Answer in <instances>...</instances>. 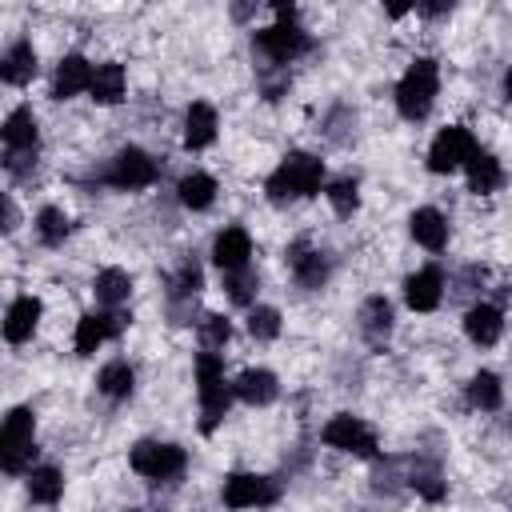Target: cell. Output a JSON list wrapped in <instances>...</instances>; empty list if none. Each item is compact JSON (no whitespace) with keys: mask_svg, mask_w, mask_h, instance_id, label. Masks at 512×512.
I'll list each match as a JSON object with an SVG mask.
<instances>
[{"mask_svg":"<svg viewBox=\"0 0 512 512\" xmlns=\"http://www.w3.org/2000/svg\"><path fill=\"white\" fill-rule=\"evenodd\" d=\"M104 180H108L112 188H120V192L148 188V184L156 180V160H152L148 152H140V148H124V152H116V160L108 164Z\"/></svg>","mask_w":512,"mask_h":512,"instance_id":"cell-8","label":"cell"},{"mask_svg":"<svg viewBox=\"0 0 512 512\" xmlns=\"http://www.w3.org/2000/svg\"><path fill=\"white\" fill-rule=\"evenodd\" d=\"M504 400V388H500V376L496 372H476L468 380V404L480 408V412H496Z\"/></svg>","mask_w":512,"mask_h":512,"instance_id":"cell-29","label":"cell"},{"mask_svg":"<svg viewBox=\"0 0 512 512\" xmlns=\"http://www.w3.org/2000/svg\"><path fill=\"white\" fill-rule=\"evenodd\" d=\"M224 288L236 304H248L252 292H256V272L252 268H240V272H224Z\"/></svg>","mask_w":512,"mask_h":512,"instance_id":"cell-35","label":"cell"},{"mask_svg":"<svg viewBox=\"0 0 512 512\" xmlns=\"http://www.w3.org/2000/svg\"><path fill=\"white\" fill-rule=\"evenodd\" d=\"M96 384H100V392H104V396H112V400H124V396H132V384H136V376H132V368H128L124 360H108V364L100 368Z\"/></svg>","mask_w":512,"mask_h":512,"instance_id":"cell-30","label":"cell"},{"mask_svg":"<svg viewBox=\"0 0 512 512\" xmlns=\"http://www.w3.org/2000/svg\"><path fill=\"white\" fill-rule=\"evenodd\" d=\"M116 332H120V316H116V312H88V316L76 320L72 344H76L80 356H92V352H96L104 340H112Z\"/></svg>","mask_w":512,"mask_h":512,"instance_id":"cell-13","label":"cell"},{"mask_svg":"<svg viewBox=\"0 0 512 512\" xmlns=\"http://www.w3.org/2000/svg\"><path fill=\"white\" fill-rule=\"evenodd\" d=\"M360 332H364L372 344H380V340L392 332V304H388L384 296H368V300L360 304Z\"/></svg>","mask_w":512,"mask_h":512,"instance_id":"cell-25","label":"cell"},{"mask_svg":"<svg viewBox=\"0 0 512 512\" xmlns=\"http://www.w3.org/2000/svg\"><path fill=\"white\" fill-rule=\"evenodd\" d=\"M196 392H200V428L212 432L224 416H228V400H232V388L224 384V360L216 352H200L196 356Z\"/></svg>","mask_w":512,"mask_h":512,"instance_id":"cell-3","label":"cell"},{"mask_svg":"<svg viewBox=\"0 0 512 512\" xmlns=\"http://www.w3.org/2000/svg\"><path fill=\"white\" fill-rule=\"evenodd\" d=\"M412 488H416L424 500H444V480L436 476V468H420V472H412Z\"/></svg>","mask_w":512,"mask_h":512,"instance_id":"cell-36","label":"cell"},{"mask_svg":"<svg viewBox=\"0 0 512 512\" xmlns=\"http://www.w3.org/2000/svg\"><path fill=\"white\" fill-rule=\"evenodd\" d=\"M408 232H412V240H416L420 248H428V252H440V248L448 244V220H444L436 208H416V212L408 216Z\"/></svg>","mask_w":512,"mask_h":512,"instance_id":"cell-18","label":"cell"},{"mask_svg":"<svg viewBox=\"0 0 512 512\" xmlns=\"http://www.w3.org/2000/svg\"><path fill=\"white\" fill-rule=\"evenodd\" d=\"M324 184V164L308 152H292L280 160V168L268 176V196L276 204L284 200H304V196H316Z\"/></svg>","mask_w":512,"mask_h":512,"instance_id":"cell-1","label":"cell"},{"mask_svg":"<svg viewBox=\"0 0 512 512\" xmlns=\"http://www.w3.org/2000/svg\"><path fill=\"white\" fill-rule=\"evenodd\" d=\"M440 296H444V276H440V268H420V272H412V276L404 280V300H408V308H416V312H432V308L440 304Z\"/></svg>","mask_w":512,"mask_h":512,"instance_id":"cell-14","label":"cell"},{"mask_svg":"<svg viewBox=\"0 0 512 512\" xmlns=\"http://www.w3.org/2000/svg\"><path fill=\"white\" fill-rule=\"evenodd\" d=\"M504 96L512 100V68H508V76H504Z\"/></svg>","mask_w":512,"mask_h":512,"instance_id":"cell-39","label":"cell"},{"mask_svg":"<svg viewBox=\"0 0 512 512\" xmlns=\"http://www.w3.org/2000/svg\"><path fill=\"white\" fill-rule=\"evenodd\" d=\"M40 324V300L36 296H16L8 304V316H4V340L8 344H24Z\"/></svg>","mask_w":512,"mask_h":512,"instance_id":"cell-17","label":"cell"},{"mask_svg":"<svg viewBox=\"0 0 512 512\" xmlns=\"http://www.w3.org/2000/svg\"><path fill=\"white\" fill-rule=\"evenodd\" d=\"M0 136H4V148L16 152V156L36 152V116H32V108H12V112L4 116Z\"/></svg>","mask_w":512,"mask_h":512,"instance_id":"cell-16","label":"cell"},{"mask_svg":"<svg viewBox=\"0 0 512 512\" xmlns=\"http://www.w3.org/2000/svg\"><path fill=\"white\" fill-rule=\"evenodd\" d=\"M464 172H468V188H472L476 196H488V192H496V188L504 184V168H500V160H496L492 152H484V148L472 152V160L464 164Z\"/></svg>","mask_w":512,"mask_h":512,"instance_id":"cell-21","label":"cell"},{"mask_svg":"<svg viewBox=\"0 0 512 512\" xmlns=\"http://www.w3.org/2000/svg\"><path fill=\"white\" fill-rule=\"evenodd\" d=\"M212 260H216L224 272H240V268H248V260H252V236H248L240 224L224 228V232L212 240Z\"/></svg>","mask_w":512,"mask_h":512,"instance_id":"cell-12","label":"cell"},{"mask_svg":"<svg viewBox=\"0 0 512 512\" xmlns=\"http://www.w3.org/2000/svg\"><path fill=\"white\" fill-rule=\"evenodd\" d=\"M248 332H252L256 340H276V332H280V312H276V308H252V312H248Z\"/></svg>","mask_w":512,"mask_h":512,"instance_id":"cell-33","label":"cell"},{"mask_svg":"<svg viewBox=\"0 0 512 512\" xmlns=\"http://www.w3.org/2000/svg\"><path fill=\"white\" fill-rule=\"evenodd\" d=\"M0 76H4V84H24V80L36 76V52H32L28 40H16V44L4 52V60H0Z\"/></svg>","mask_w":512,"mask_h":512,"instance_id":"cell-24","label":"cell"},{"mask_svg":"<svg viewBox=\"0 0 512 512\" xmlns=\"http://www.w3.org/2000/svg\"><path fill=\"white\" fill-rule=\"evenodd\" d=\"M16 228V204L4 196V232H12Z\"/></svg>","mask_w":512,"mask_h":512,"instance_id":"cell-38","label":"cell"},{"mask_svg":"<svg viewBox=\"0 0 512 512\" xmlns=\"http://www.w3.org/2000/svg\"><path fill=\"white\" fill-rule=\"evenodd\" d=\"M228 336H232V324H228L224 316H204V320H200V344H204V352L224 348Z\"/></svg>","mask_w":512,"mask_h":512,"instance_id":"cell-34","label":"cell"},{"mask_svg":"<svg viewBox=\"0 0 512 512\" xmlns=\"http://www.w3.org/2000/svg\"><path fill=\"white\" fill-rule=\"evenodd\" d=\"M28 496H32L36 504H56V500L64 496V476H60V468H52V464L32 468V472H28Z\"/></svg>","mask_w":512,"mask_h":512,"instance_id":"cell-28","label":"cell"},{"mask_svg":"<svg viewBox=\"0 0 512 512\" xmlns=\"http://www.w3.org/2000/svg\"><path fill=\"white\" fill-rule=\"evenodd\" d=\"M176 196H180V204H184V208L204 212V208L216 200V180H212L208 172H188V176L176 184Z\"/></svg>","mask_w":512,"mask_h":512,"instance_id":"cell-26","label":"cell"},{"mask_svg":"<svg viewBox=\"0 0 512 512\" xmlns=\"http://www.w3.org/2000/svg\"><path fill=\"white\" fill-rule=\"evenodd\" d=\"M128 464H132L140 476H148V480H172V476L184 472L188 456H184V448H176V444H164V440H140V444L132 448Z\"/></svg>","mask_w":512,"mask_h":512,"instance_id":"cell-5","label":"cell"},{"mask_svg":"<svg viewBox=\"0 0 512 512\" xmlns=\"http://www.w3.org/2000/svg\"><path fill=\"white\" fill-rule=\"evenodd\" d=\"M328 200H332V208L340 212V216H352L356 212V204H360V188H356V180H332L328 184Z\"/></svg>","mask_w":512,"mask_h":512,"instance_id":"cell-32","label":"cell"},{"mask_svg":"<svg viewBox=\"0 0 512 512\" xmlns=\"http://www.w3.org/2000/svg\"><path fill=\"white\" fill-rule=\"evenodd\" d=\"M92 64L80 56V52H68L60 64H56V76H52V96L56 100H72V96H80V92H88L92 88Z\"/></svg>","mask_w":512,"mask_h":512,"instance_id":"cell-11","label":"cell"},{"mask_svg":"<svg viewBox=\"0 0 512 512\" xmlns=\"http://www.w3.org/2000/svg\"><path fill=\"white\" fill-rule=\"evenodd\" d=\"M216 128H220L216 108L204 104V100H196V104L188 108V116H184V144H188L192 152H196V148H208V144L216 140Z\"/></svg>","mask_w":512,"mask_h":512,"instance_id":"cell-20","label":"cell"},{"mask_svg":"<svg viewBox=\"0 0 512 512\" xmlns=\"http://www.w3.org/2000/svg\"><path fill=\"white\" fill-rule=\"evenodd\" d=\"M124 88H128V80H124V68L120 64H96L92 88H88L96 104H116L124 96Z\"/></svg>","mask_w":512,"mask_h":512,"instance_id":"cell-27","label":"cell"},{"mask_svg":"<svg viewBox=\"0 0 512 512\" xmlns=\"http://www.w3.org/2000/svg\"><path fill=\"white\" fill-rule=\"evenodd\" d=\"M324 444L336 452H352V456H376V432L360 416H348V412L324 424Z\"/></svg>","mask_w":512,"mask_h":512,"instance_id":"cell-7","label":"cell"},{"mask_svg":"<svg viewBox=\"0 0 512 512\" xmlns=\"http://www.w3.org/2000/svg\"><path fill=\"white\" fill-rule=\"evenodd\" d=\"M256 48H260L272 64H292V60L308 48V36H304L292 20H276V24H268L264 32H256Z\"/></svg>","mask_w":512,"mask_h":512,"instance_id":"cell-9","label":"cell"},{"mask_svg":"<svg viewBox=\"0 0 512 512\" xmlns=\"http://www.w3.org/2000/svg\"><path fill=\"white\" fill-rule=\"evenodd\" d=\"M288 264H292V276H296L304 288H320V284L328 280V260H324V252H316V248L296 244V248L288 252Z\"/></svg>","mask_w":512,"mask_h":512,"instance_id":"cell-22","label":"cell"},{"mask_svg":"<svg viewBox=\"0 0 512 512\" xmlns=\"http://www.w3.org/2000/svg\"><path fill=\"white\" fill-rule=\"evenodd\" d=\"M276 500V488L268 476H256V472H232L224 480V504L228 508H260V504H272Z\"/></svg>","mask_w":512,"mask_h":512,"instance_id":"cell-10","label":"cell"},{"mask_svg":"<svg viewBox=\"0 0 512 512\" xmlns=\"http://www.w3.org/2000/svg\"><path fill=\"white\" fill-rule=\"evenodd\" d=\"M472 152H476V140H472V132L464 128V124H452V128H444L436 140H432V148H428V168L432 172H456V168H464L468 160H472Z\"/></svg>","mask_w":512,"mask_h":512,"instance_id":"cell-6","label":"cell"},{"mask_svg":"<svg viewBox=\"0 0 512 512\" xmlns=\"http://www.w3.org/2000/svg\"><path fill=\"white\" fill-rule=\"evenodd\" d=\"M436 92H440V68H436V60H428V56L412 60L408 72L396 84V108H400V116L404 120H424L432 112Z\"/></svg>","mask_w":512,"mask_h":512,"instance_id":"cell-2","label":"cell"},{"mask_svg":"<svg viewBox=\"0 0 512 512\" xmlns=\"http://www.w3.org/2000/svg\"><path fill=\"white\" fill-rule=\"evenodd\" d=\"M92 292H96V300L112 312V308H120V304L128 300V292H132V276H128L124 268H104V272H96Z\"/></svg>","mask_w":512,"mask_h":512,"instance_id":"cell-23","label":"cell"},{"mask_svg":"<svg viewBox=\"0 0 512 512\" xmlns=\"http://www.w3.org/2000/svg\"><path fill=\"white\" fill-rule=\"evenodd\" d=\"M464 332H468L472 344L488 348V344H496L500 332H504V312H500L496 304H472V308L464 312Z\"/></svg>","mask_w":512,"mask_h":512,"instance_id":"cell-15","label":"cell"},{"mask_svg":"<svg viewBox=\"0 0 512 512\" xmlns=\"http://www.w3.org/2000/svg\"><path fill=\"white\" fill-rule=\"evenodd\" d=\"M232 392H236L244 404L264 408V404H272V400H276L280 384H276V376H272L268 368H248V372H240V380L232 384Z\"/></svg>","mask_w":512,"mask_h":512,"instance_id":"cell-19","label":"cell"},{"mask_svg":"<svg viewBox=\"0 0 512 512\" xmlns=\"http://www.w3.org/2000/svg\"><path fill=\"white\" fill-rule=\"evenodd\" d=\"M200 292V268L188 260L180 272H176V284H172V296H184V300H192Z\"/></svg>","mask_w":512,"mask_h":512,"instance_id":"cell-37","label":"cell"},{"mask_svg":"<svg viewBox=\"0 0 512 512\" xmlns=\"http://www.w3.org/2000/svg\"><path fill=\"white\" fill-rule=\"evenodd\" d=\"M32 440H36V416L28 408H12L4 416L0 428V464L4 472H24V464L32 460Z\"/></svg>","mask_w":512,"mask_h":512,"instance_id":"cell-4","label":"cell"},{"mask_svg":"<svg viewBox=\"0 0 512 512\" xmlns=\"http://www.w3.org/2000/svg\"><path fill=\"white\" fill-rule=\"evenodd\" d=\"M36 236H40L48 248L64 244V236H68V216H64L60 208H40V212H36Z\"/></svg>","mask_w":512,"mask_h":512,"instance_id":"cell-31","label":"cell"}]
</instances>
